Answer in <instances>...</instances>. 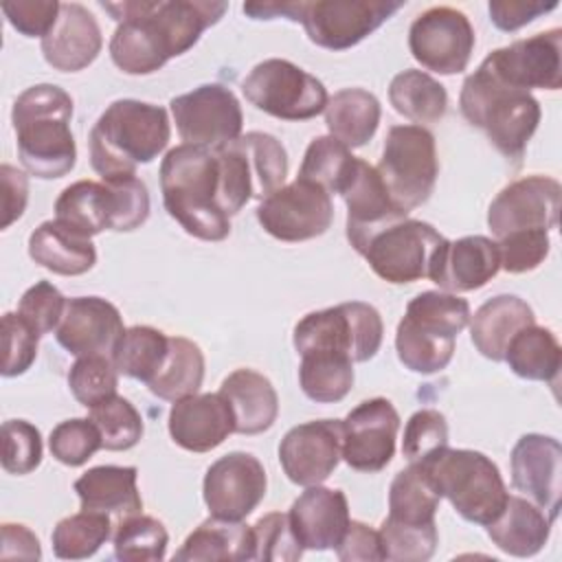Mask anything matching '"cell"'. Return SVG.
<instances>
[{
    "mask_svg": "<svg viewBox=\"0 0 562 562\" xmlns=\"http://www.w3.org/2000/svg\"><path fill=\"white\" fill-rule=\"evenodd\" d=\"M512 485L553 522L560 512L562 446L555 437L529 432L512 448Z\"/></svg>",
    "mask_w": 562,
    "mask_h": 562,
    "instance_id": "21",
    "label": "cell"
},
{
    "mask_svg": "<svg viewBox=\"0 0 562 562\" xmlns=\"http://www.w3.org/2000/svg\"><path fill=\"white\" fill-rule=\"evenodd\" d=\"M101 7L119 22L110 57L127 75L156 72L171 57L187 53L228 9L226 2L213 0H123Z\"/></svg>",
    "mask_w": 562,
    "mask_h": 562,
    "instance_id": "1",
    "label": "cell"
},
{
    "mask_svg": "<svg viewBox=\"0 0 562 562\" xmlns=\"http://www.w3.org/2000/svg\"><path fill=\"white\" fill-rule=\"evenodd\" d=\"M402 7V0H272L266 15L301 22L316 46L345 50L360 44Z\"/></svg>",
    "mask_w": 562,
    "mask_h": 562,
    "instance_id": "7",
    "label": "cell"
},
{
    "mask_svg": "<svg viewBox=\"0 0 562 562\" xmlns=\"http://www.w3.org/2000/svg\"><path fill=\"white\" fill-rule=\"evenodd\" d=\"M395 351L406 369L428 375L450 364L454 353V338L432 334L417 327L408 318H402L395 331Z\"/></svg>",
    "mask_w": 562,
    "mask_h": 562,
    "instance_id": "43",
    "label": "cell"
},
{
    "mask_svg": "<svg viewBox=\"0 0 562 562\" xmlns=\"http://www.w3.org/2000/svg\"><path fill=\"white\" fill-rule=\"evenodd\" d=\"M380 101L362 88L338 90L325 105V123L329 136L347 147L367 145L380 125Z\"/></svg>",
    "mask_w": 562,
    "mask_h": 562,
    "instance_id": "33",
    "label": "cell"
},
{
    "mask_svg": "<svg viewBox=\"0 0 562 562\" xmlns=\"http://www.w3.org/2000/svg\"><path fill=\"white\" fill-rule=\"evenodd\" d=\"M299 384L312 402H340L353 386V360L331 351L303 353L299 367Z\"/></svg>",
    "mask_w": 562,
    "mask_h": 562,
    "instance_id": "38",
    "label": "cell"
},
{
    "mask_svg": "<svg viewBox=\"0 0 562 562\" xmlns=\"http://www.w3.org/2000/svg\"><path fill=\"white\" fill-rule=\"evenodd\" d=\"M439 494L419 463L400 470L389 487V516L404 525H430L439 509Z\"/></svg>",
    "mask_w": 562,
    "mask_h": 562,
    "instance_id": "39",
    "label": "cell"
},
{
    "mask_svg": "<svg viewBox=\"0 0 562 562\" xmlns=\"http://www.w3.org/2000/svg\"><path fill=\"white\" fill-rule=\"evenodd\" d=\"M68 386L79 404L92 408L116 395L119 369L105 356L77 358L68 371Z\"/></svg>",
    "mask_w": 562,
    "mask_h": 562,
    "instance_id": "49",
    "label": "cell"
},
{
    "mask_svg": "<svg viewBox=\"0 0 562 562\" xmlns=\"http://www.w3.org/2000/svg\"><path fill=\"white\" fill-rule=\"evenodd\" d=\"M501 270L496 241L485 235H468L443 241L435 252L428 279L446 292H472L483 288Z\"/></svg>",
    "mask_w": 562,
    "mask_h": 562,
    "instance_id": "23",
    "label": "cell"
},
{
    "mask_svg": "<svg viewBox=\"0 0 562 562\" xmlns=\"http://www.w3.org/2000/svg\"><path fill=\"white\" fill-rule=\"evenodd\" d=\"M555 7L558 2H544V0H492L487 4V11L494 26L512 33L533 22L536 18L553 11Z\"/></svg>",
    "mask_w": 562,
    "mask_h": 562,
    "instance_id": "59",
    "label": "cell"
},
{
    "mask_svg": "<svg viewBox=\"0 0 562 562\" xmlns=\"http://www.w3.org/2000/svg\"><path fill=\"white\" fill-rule=\"evenodd\" d=\"M235 145L248 162L255 198L263 200L283 187L288 176V154L281 140L266 132H248L235 138Z\"/></svg>",
    "mask_w": 562,
    "mask_h": 562,
    "instance_id": "41",
    "label": "cell"
},
{
    "mask_svg": "<svg viewBox=\"0 0 562 562\" xmlns=\"http://www.w3.org/2000/svg\"><path fill=\"white\" fill-rule=\"evenodd\" d=\"M551 520L547 514L522 496H507V503L498 518L490 522V540L505 553L516 558H531L547 544L551 536Z\"/></svg>",
    "mask_w": 562,
    "mask_h": 562,
    "instance_id": "31",
    "label": "cell"
},
{
    "mask_svg": "<svg viewBox=\"0 0 562 562\" xmlns=\"http://www.w3.org/2000/svg\"><path fill=\"white\" fill-rule=\"evenodd\" d=\"M176 560H252V529L241 520L211 516L187 536Z\"/></svg>",
    "mask_w": 562,
    "mask_h": 562,
    "instance_id": "34",
    "label": "cell"
},
{
    "mask_svg": "<svg viewBox=\"0 0 562 562\" xmlns=\"http://www.w3.org/2000/svg\"><path fill=\"white\" fill-rule=\"evenodd\" d=\"M250 529H252V560L294 562L303 555V547L292 531L288 514L270 512L261 516Z\"/></svg>",
    "mask_w": 562,
    "mask_h": 562,
    "instance_id": "51",
    "label": "cell"
},
{
    "mask_svg": "<svg viewBox=\"0 0 562 562\" xmlns=\"http://www.w3.org/2000/svg\"><path fill=\"white\" fill-rule=\"evenodd\" d=\"M40 334L18 314L2 316V375L13 378L31 369L37 358Z\"/></svg>",
    "mask_w": 562,
    "mask_h": 562,
    "instance_id": "54",
    "label": "cell"
},
{
    "mask_svg": "<svg viewBox=\"0 0 562 562\" xmlns=\"http://www.w3.org/2000/svg\"><path fill=\"white\" fill-rule=\"evenodd\" d=\"M503 360L518 378L553 384L560 373L562 349L551 329L533 323L512 338Z\"/></svg>",
    "mask_w": 562,
    "mask_h": 562,
    "instance_id": "36",
    "label": "cell"
},
{
    "mask_svg": "<svg viewBox=\"0 0 562 562\" xmlns=\"http://www.w3.org/2000/svg\"><path fill=\"white\" fill-rule=\"evenodd\" d=\"M204 380V353L202 349L182 336L169 338V353L158 375L147 384L149 391L167 402H176L195 395Z\"/></svg>",
    "mask_w": 562,
    "mask_h": 562,
    "instance_id": "37",
    "label": "cell"
},
{
    "mask_svg": "<svg viewBox=\"0 0 562 562\" xmlns=\"http://www.w3.org/2000/svg\"><path fill=\"white\" fill-rule=\"evenodd\" d=\"M485 61L509 86L520 90H558L562 86V31L549 29L492 50Z\"/></svg>",
    "mask_w": 562,
    "mask_h": 562,
    "instance_id": "19",
    "label": "cell"
},
{
    "mask_svg": "<svg viewBox=\"0 0 562 562\" xmlns=\"http://www.w3.org/2000/svg\"><path fill=\"white\" fill-rule=\"evenodd\" d=\"M112 187L116 195V233H130L138 226H143L149 217V191L145 182L134 173V176H119V178H108L103 180Z\"/></svg>",
    "mask_w": 562,
    "mask_h": 562,
    "instance_id": "57",
    "label": "cell"
},
{
    "mask_svg": "<svg viewBox=\"0 0 562 562\" xmlns=\"http://www.w3.org/2000/svg\"><path fill=\"white\" fill-rule=\"evenodd\" d=\"M419 465L439 498H448L468 522L487 527L507 503L509 494L498 465L479 450L446 446Z\"/></svg>",
    "mask_w": 562,
    "mask_h": 562,
    "instance_id": "6",
    "label": "cell"
},
{
    "mask_svg": "<svg viewBox=\"0 0 562 562\" xmlns=\"http://www.w3.org/2000/svg\"><path fill=\"white\" fill-rule=\"evenodd\" d=\"M50 454L70 468L83 465L99 448H103L101 432L90 417H75L57 424L48 437Z\"/></svg>",
    "mask_w": 562,
    "mask_h": 562,
    "instance_id": "50",
    "label": "cell"
},
{
    "mask_svg": "<svg viewBox=\"0 0 562 562\" xmlns=\"http://www.w3.org/2000/svg\"><path fill=\"white\" fill-rule=\"evenodd\" d=\"M72 99L53 83L26 88L13 103L11 121L15 130L22 167L42 180H55L72 171L77 145L70 132Z\"/></svg>",
    "mask_w": 562,
    "mask_h": 562,
    "instance_id": "2",
    "label": "cell"
},
{
    "mask_svg": "<svg viewBox=\"0 0 562 562\" xmlns=\"http://www.w3.org/2000/svg\"><path fill=\"white\" fill-rule=\"evenodd\" d=\"M400 415L386 397L360 402L342 419V459L358 472H380L395 454Z\"/></svg>",
    "mask_w": 562,
    "mask_h": 562,
    "instance_id": "16",
    "label": "cell"
},
{
    "mask_svg": "<svg viewBox=\"0 0 562 562\" xmlns=\"http://www.w3.org/2000/svg\"><path fill=\"white\" fill-rule=\"evenodd\" d=\"M340 195L347 204V239L356 252L362 250L371 235L391 222L408 217L391 200L378 169L360 158H356L351 176Z\"/></svg>",
    "mask_w": 562,
    "mask_h": 562,
    "instance_id": "22",
    "label": "cell"
},
{
    "mask_svg": "<svg viewBox=\"0 0 562 562\" xmlns=\"http://www.w3.org/2000/svg\"><path fill=\"white\" fill-rule=\"evenodd\" d=\"M92 424L101 432V441L105 450H130L143 437V417L134 408V404L121 395H112L110 400L90 408Z\"/></svg>",
    "mask_w": 562,
    "mask_h": 562,
    "instance_id": "47",
    "label": "cell"
},
{
    "mask_svg": "<svg viewBox=\"0 0 562 562\" xmlns=\"http://www.w3.org/2000/svg\"><path fill=\"white\" fill-rule=\"evenodd\" d=\"M292 531L303 549H336L349 527V503L345 492L310 485L288 512Z\"/></svg>",
    "mask_w": 562,
    "mask_h": 562,
    "instance_id": "25",
    "label": "cell"
},
{
    "mask_svg": "<svg viewBox=\"0 0 562 562\" xmlns=\"http://www.w3.org/2000/svg\"><path fill=\"white\" fill-rule=\"evenodd\" d=\"M29 257L55 274L77 277L94 266L97 250L90 237L64 226L57 220H48L31 233Z\"/></svg>",
    "mask_w": 562,
    "mask_h": 562,
    "instance_id": "30",
    "label": "cell"
},
{
    "mask_svg": "<svg viewBox=\"0 0 562 562\" xmlns=\"http://www.w3.org/2000/svg\"><path fill=\"white\" fill-rule=\"evenodd\" d=\"M448 446V422L435 408L413 413L404 428L402 454L408 463H419Z\"/></svg>",
    "mask_w": 562,
    "mask_h": 562,
    "instance_id": "52",
    "label": "cell"
},
{
    "mask_svg": "<svg viewBox=\"0 0 562 562\" xmlns=\"http://www.w3.org/2000/svg\"><path fill=\"white\" fill-rule=\"evenodd\" d=\"M411 323L419 325L422 329H428L432 334L454 338L461 334V329L470 321V305L465 299L452 294V292H439V290H426L411 299L404 314Z\"/></svg>",
    "mask_w": 562,
    "mask_h": 562,
    "instance_id": "45",
    "label": "cell"
},
{
    "mask_svg": "<svg viewBox=\"0 0 562 562\" xmlns=\"http://www.w3.org/2000/svg\"><path fill=\"white\" fill-rule=\"evenodd\" d=\"M470 338L476 351L494 362L505 358L512 338L536 323L533 310L516 294H498L487 299L474 316H470Z\"/></svg>",
    "mask_w": 562,
    "mask_h": 562,
    "instance_id": "28",
    "label": "cell"
},
{
    "mask_svg": "<svg viewBox=\"0 0 562 562\" xmlns=\"http://www.w3.org/2000/svg\"><path fill=\"white\" fill-rule=\"evenodd\" d=\"M336 555L342 562H373L382 560L380 533L360 520H349V527L336 544Z\"/></svg>",
    "mask_w": 562,
    "mask_h": 562,
    "instance_id": "60",
    "label": "cell"
},
{
    "mask_svg": "<svg viewBox=\"0 0 562 562\" xmlns=\"http://www.w3.org/2000/svg\"><path fill=\"white\" fill-rule=\"evenodd\" d=\"M169 108L187 145L220 149L241 136V105L222 83H202L187 94H178Z\"/></svg>",
    "mask_w": 562,
    "mask_h": 562,
    "instance_id": "12",
    "label": "cell"
},
{
    "mask_svg": "<svg viewBox=\"0 0 562 562\" xmlns=\"http://www.w3.org/2000/svg\"><path fill=\"white\" fill-rule=\"evenodd\" d=\"M2 558H26V560H37L42 555L40 540L37 536L15 522H4L2 525Z\"/></svg>",
    "mask_w": 562,
    "mask_h": 562,
    "instance_id": "62",
    "label": "cell"
},
{
    "mask_svg": "<svg viewBox=\"0 0 562 562\" xmlns=\"http://www.w3.org/2000/svg\"><path fill=\"white\" fill-rule=\"evenodd\" d=\"M42 463V435L24 419L2 424V468L9 474H29Z\"/></svg>",
    "mask_w": 562,
    "mask_h": 562,
    "instance_id": "53",
    "label": "cell"
},
{
    "mask_svg": "<svg viewBox=\"0 0 562 562\" xmlns=\"http://www.w3.org/2000/svg\"><path fill=\"white\" fill-rule=\"evenodd\" d=\"M169 353V336L149 325H134L125 329L112 362L119 373L149 384L162 369Z\"/></svg>",
    "mask_w": 562,
    "mask_h": 562,
    "instance_id": "40",
    "label": "cell"
},
{
    "mask_svg": "<svg viewBox=\"0 0 562 562\" xmlns=\"http://www.w3.org/2000/svg\"><path fill=\"white\" fill-rule=\"evenodd\" d=\"M342 459V422L314 419L290 428L279 443V463L285 476L303 487L318 485Z\"/></svg>",
    "mask_w": 562,
    "mask_h": 562,
    "instance_id": "18",
    "label": "cell"
},
{
    "mask_svg": "<svg viewBox=\"0 0 562 562\" xmlns=\"http://www.w3.org/2000/svg\"><path fill=\"white\" fill-rule=\"evenodd\" d=\"M562 187L549 176L514 180L492 200L487 226L496 239L518 231H551L558 226Z\"/></svg>",
    "mask_w": 562,
    "mask_h": 562,
    "instance_id": "15",
    "label": "cell"
},
{
    "mask_svg": "<svg viewBox=\"0 0 562 562\" xmlns=\"http://www.w3.org/2000/svg\"><path fill=\"white\" fill-rule=\"evenodd\" d=\"M66 301L68 299H64V294L50 281H37L22 294L18 303V314L40 336H44L57 329L66 310Z\"/></svg>",
    "mask_w": 562,
    "mask_h": 562,
    "instance_id": "56",
    "label": "cell"
},
{
    "mask_svg": "<svg viewBox=\"0 0 562 562\" xmlns=\"http://www.w3.org/2000/svg\"><path fill=\"white\" fill-rule=\"evenodd\" d=\"M40 46L48 66L61 72H77L99 57L103 37L94 15L86 7L61 2L59 18L50 33L42 37Z\"/></svg>",
    "mask_w": 562,
    "mask_h": 562,
    "instance_id": "26",
    "label": "cell"
},
{
    "mask_svg": "<svg viewBox=\"0 0 562 562\" xmlns=\"http://www.w3.org/2000/svg\"><path fill=\"white\" fill-rule=\"evenodd\" d=\"M474 29L465 13L452 7H430L408 29L411 55L439 75L463 72L474 50Z\"/></svg>",
    "mask_w": 562,
    "mask_h": 562,
    "instance_id": "14",
    "label": "cell"
},
{
    "mask_svg": "<svg viewBox=\"0 0 562 562\" xmlns=\"http://www.w3.org/2000/svg\"><path fill=\"white\" fill-rule=\"evenodd\" d=\"M158 176L167 213L189 235L204 241L228 237L231 217L220 209V173L213 149L182 143L167 151Z\"/></svg>",
    "mask_w": 562,
    "mask_h": 562,
    "instance_id": "3",
    "label": "cell"
},
{
    "mask_svg": "<svg viewBox=\"0 0 562 562\" xmlns=\"http://www.w3.org/2000/svg\"><path fill=\"white\" fill-rule=\"evenodd\" d=\"M116 211V195L103 180L72 182L55 200V220L86 237L114 231Z\"/></svg>",
    "mask_w": 562,
    "mask_h": 562,
    "instance_id": "32",
    "label": "cell"
},
{
    "mask_svg": "<svg viewBox=\"0 0 562 562\" xmlns=\"http://www.w3.org/2000/svg\"><path fill=\"white\" fill-rule=\"evenodd\" d=\"M241 92L257 110L283 121L314 119L329 101L321 79L279 57L259 61L244 77Z\"/></svg>",
    "mask_w": 562,
    "mask_h": 562,
    "instance_id": "10",
    "label": "cell"
},
{
    "mask_svg": "<svg viewBox=\"0 0 562 562\" xmlns=\"http://www.w3.org/2000/svg\"><path fill=\"white\" fill-rule=\"evenodd\" d=\"M382 336L380 312L369 303L349 301L305 314L294 325L292 342L299 356L331 351L349 356L353 362H367L380 351Z\"/></svg>",
    "mask_w": 562,
    "mask_h": 562,
    "instance_id": "8",
    "label": "cell"
},
{
    "mask_svg": "<svg viewBox=\"0 0 562 562\" xmlns=\"http://www.w3.org/2000/svg\"><path fill=\"white\" fill-rule=\"evenodd\" d=\"M123 334L125 327L121 312L101 296L68 299L64 316L55 329L57 342L77 358H112Z\"/></svg>",
    "mask_w": 562,
    "mask_h": 562,
    "instance_id": "20",
    "label": "cell"
},
{
    "mask_svg": "<svg viewBox=\"0 0 562 562\" xmlns=\"http://www.w3.org/2000/svg\"><path fill=\"white\" fill-rule=\"evenodd\" d=\"M353 165L356 156L349 151L347 145H342L334 136H316L305 149L296 178L314 182L331 195L342 191Z\"/></svg>",
    "mask_w": 562,
    "mask_h": 562,
    "instance_id": "44",
    "label": "cell"
},
{
    "mask_svg": "<svg viewBox=\"0 0 562 562\" xmlns=\"http://www.w3.org/2000/svg\"><path fill=\"white\" fill-rule=\"evenodd\" d=\"M169 533L165 525L151 516H130L116 522L114 558L125 562H156L165 558Z\"/></svg>",
    "mask_w": 562,
    "mask_h": 562,
    "instance_id": "46",
    "label": "cell"
},
{
    "mask_svg": "<svg viewBox=\"0 0 562 562\" xmlns=\"http://www.w3.org/2000/svg\"><path fill=\"white\" fill-rule=\"evenodd\" d=\"M112 533V518L101 512H77L61 518L53 533V553L61 560H83L94 555Z\"/></svg>",
    "mask_w": 562,
    "mask_h": 562,
    "instance_id": "42",
    "label": "cell"
},
{
    "mask_svg": "<svg viewBox=\"0 0 562 562\" xmlns=\"http://www.w3.org/2000/svg\"><path fill=\"white\" fill-rule=\"evenodd\" d=\"M389 101L397 114L413 121V125L437 123L448 110L446 88L424 70H402L391 79Z\"/></svg>",
    "mask_w": 562,
    "mask_h": 562,
    "instance_id": "35",
    "label": "cell"
},
{
    "mask_svg": "<svg viewBox=\"0 0 562 562\" xmlns=\"http://www.w3.org/2000/svg\"><path fill=\"white\" fill-rule=\"evenodd\" d=\"M266 470L250 452H228L213 461L202 481L204 503L215 518L244 520L263 501Z\"/></svg>",
    "mask_w": 562,
    "mask_h": 562,
    "instance_id": "17",
    "label": "cell"
},
{
    "mask_svg": "<svg viewBox=\"0 0 562 562\" xmlns=\"http://www.w3.org/2000/svg\"><path fill=\"white\" fill-rule=\"evenodd\" d=\"M231 432H235V417L220 391L176 400L169 411V435L189 452H209Z\"/></svg>",
    "mask_w": 562,
    "mask_h": 562,
    "instance_id": "24",
    "label": "cell"
},
{
    "mask_svg": "<svg viewBox=\"0 0 562 562\" xmlns=\"http://www.w3.org/2000/svg\"><path fill=\"white\" fill-rule=\"evenodd\" d=\"M463 119L483 130L487 140L507 160H520L529 138L540 123V103L531 92L505 83L483 59L465 77L459 92Z\"/></svg>",
    "mask_w": 562,
    "mask_h": 562,
    "instance_id": "5",
    "label": "cell"
},
{
    "mask_svg": "<svg viewBox=\"0 0 562 562\" xmlns=\"http://www.w3.org/2000/svg\"><path fill=\"white\" fill-rule=\"evenodd\" d=\"M378 533H380L382 560H395V562H424L432 558L439 542L435 522L404 525V522L384 518Z\"/></svg>",
    "mask_w": 562,
    "mask_h": 562,
    "instance_id": "48",
    "label": "cell"
},
{
    "mask_svg": "<svg viewBox=\"0 0 562 562\" xmlns=\"http://www.w3.org/2000/svg\"><path fill=\"white\" fill-rule=\"evenodd\" d=\"M134 465H97L75 481L81 509L101 512L119 522L140 514L143 498L136 487Z\"/></svg>",
    "mask_w": 562,
    "mask_h": 562,
    "instance_id": "27",
    "label": "cell"
},
{
    "mask_svg": "<svg viewBox=\"0 0 562 562\" xmlns=\"http://www.w3.org/2000/svg\"><path fill=\"white\" fill-rule=\"evenodd\" d=\"M257 222L281 241L321 237L334 222L331 195L318 184L296 178L259 202Z\"/></svg>",
    "mask_w": 562,
    "mask_h": 562,
    "instance_id": "13",
    "label": "cell"
},
{
    "mask_svg": "<svg viewBox=\"0 0 562 562\" xmlns=\"http://www.w3.org/2000/svg\"><path fill=\"white\" fill-rule=\"evenodd\" d=\"M220 395L228 402L235 417V432L239 435L266 432L277 422L279 395L272 382L252 369H237L226 375Z\"/></svg>",
    "mask_w": 562,
    "mask_h": 562,
    "instance_id": "29",
    "label": "cell"
},
{
    "mask_svg": "<svg viewBox=\"0 0 562 562\" xmlns=\"http://www.w3.org/2000/svg\"><path fill=\"white\" fill-rule=\"evenodd\" d=\"M501 268L512 274L536 270L549 255V231H518L496 241Z\"/></svg>",
    "mask_w": 562,
    "mask_h": 562,
    "instance_id": "55",
    "label": "cell"
},
{
    "mask_svg": "<svg viewBox=\"0 0 562 562\" xmlns=\"http://www.w3.org/2000/svg\"><path fill=\"white\" fill-rule=\"evenodd\" d=\"M2 182V228H9L18 217H22L29 202V178L24 171L2 165L0 167Z\"/></svg>",
    "mask_w": 562,
    "mask_h": 562,
    "instance_id": "61",
    "label": "cell"
},
{
    "mask_svg": "<svg viewBox=\"0 0 562 562\" xmlns=\"http://www.w3.org/2000/svg\"><path fill=\"white\" fill-rule=\"evenodd\" d=\"M61 2L57 0H15L2 2V13L9 24L24 37H46L59 18Z\"/></svg>",
    "mask_w": 562,
    "mask_h": 562,
    "instance_id": "58",
    "label": "cell"
},
{
    "mask_svg": "<svg viewBox=\"0 0 562 562\" xmlns=\"http://www.w3.org/2000/svg\"><path fill=\"white\" fill-rule=\"evenodd\" d=\"M171 125L162 105L119 99L105 108L88 136L90 165L101 180L134 176L169 143Z\"/></svg>",
    "mask_w": 562,
    "mask_h": 562,
    "instance_id": "4",
    "label": "cell"
},
{
    "mask_svg": "<svg viewBox=\"0 0 562 562\" xmlns=\"http://www.w3.org/2000/svg\"><path fill=\"white\" fill-rule=\"evenodd\" d=\"M446 237L428 222L402 217L369 237L358 255L384 281L402 285L428 277L435 252Z\"/></svg>",
    "mask_w": 562,
    "mask_h": 562,
    "instance_id": "11",
    "label": "cell"
},
{
    "mask_svg": "<svg viewBox=\"0 0 562 562\" xmlns=\"http://www.w3.org/2000/svg\"><path fill=\"white\" fill-rule=\"evenodd\" d=\"M375 169L395 206L408 215L435 189L439 176L435 136L422 125H393Z\"/></svg>",
    "mask_w": 562,
    "mask_h": 562,
    "instance_id": "9",
    "label": "cell"
}]
</instances>
